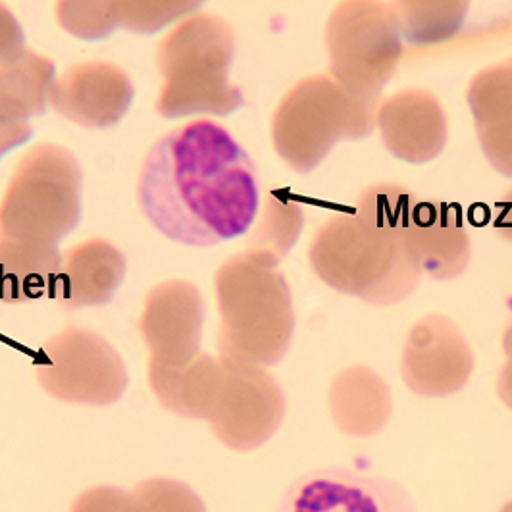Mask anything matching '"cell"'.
<instances>
[{
  "mask_svg": "<svg viewBox=\"0 0 512 512\" xmlns=\"http://www.w3.org/2000/svg\"><path fill=\"white\" fill-rule=\"evenodd\" d=\"M222 374V362L201 353L183 366H162L149 360L147 376L156 401L185 418H206Z\"/></svg>",
  "mask_w": 512,
  "mask_h": 512,
  "instance_id": "d6986e66",
  "label": "cell"
},
{
  "mask_svg": "<svg viewBox=\"0 0 512 512\" xmlns=\"http://www.w3.org/2000/svg\"><path fill=\"white\" fill-rule=\"evenodd\" d=\"M58 24L83 41H101L116 29L112 2H58Z\"/></svg>",
  "mask_w": 512,
  "mask_h": 512,
  "instance_id": "4316f807",
  "label": "cell"
},
{
  "mask_svg": "<svg viewBox=\"0 0 512 512\" xmlns=\"http://www.w3.org/2000/svg\"><path fill=\"white\" fill-rule=\"evenodd\" d=\"M129 493V512H206L201 495L174 478H149Z\"/></svg>",
  "mask_w": 512,
  "mask_h": 512,
  "instance_id": "d4e9b609",
  "label": "cell"
},
{
  "mask_svg": "<svg viewBox=\"0 0 512 512\" xmlns=\"http://www.w3.org/2000/svg\"><path fill=\"white\" fill-rule=\"evenodd\" d=\"M233 31L214 14L181 20L158 45L156 66L164 77L156 112L166 120L193 114L230 116L245 99L230 81Z\"/></svg>",
  "mask_w": 512,
  "mask_h": 512,
  "instance_id": "277c9868",
  "label": "cell"
},
{
  "mask_svg": "<svg viewBox=\"0 0 512 512\" xmlns=\"http://www.w3.org/2000/svg\"><path fill=\"white\" fill-rule=\"evenodd\" d=\"M133 97L135 87L120 66L93 60L70 66L56 77L49 104L81 128L110 129L126 118Z\"/></svg>",
  "mask_w": 512,
  "mask_h": 512,
  "instance_id": "4fadbf2b",
  "label": "cell"
},
{
  "mask_svg": "<svg viewBox=\"0 0 512 512\" xmlns=\"http://www.w3.org/2000/svg\"><path fill=\"white\" fill-rule=\"evenodd\" d=\"M378 128L385 149L409 164L436 160L447 145V116L424 89H405L382 103Z\"/></svg>",
  "mask_w": 512,
  "mask_h": 512,
  "instance_id": "5bb4252c",
  "label": "cell"
},
{
  "mask_svg": "<svg viewBox=\"0 0 512 512\" xmlns=\"http://www.w3.org/2000/svg\"><path fill=\"white\" fill-rule=\"evenodd\" d=\"M26 51V33L16 16L0 4V62L12 60Z\"/></svg>",
  "mask_w": 512,
  "mask_h": 512,
  "instance_id": "f546056e",
  "label": "cell"
},
{
  "mask_svg": "<svg viewBox=\"0 0 512 512\" xmlns=\"http://www.w3.org/2000/svg\"><path fill=\"white\" fill-rule=\"evenodd\" d=\"M131 493L116 486H95L79 493L70 512H129Z\"/></svg>",
  "mask_w": 512,
  "mask_h": 512,
  "instance_id": "83f0119b",
  "label": "cell"
},
{
  "mask_svg": "<svg viewBox=\"0 0 512 512\" xmlns=\"http://www.w3.org/2000/svg\"><path fill=\"white\" fill-rule=\"evenodd\" d=\"M497 393L501 401L512 410V359L503 366L499 380H497Z\"/></svg>",
  "mask_w": 512,
  "mask_h": 512,
  "instance_id": "1f68e13d",
  "label": "cell"
},
{
  "mask_svg": "<svg viewBox=\"0 0 512 512\" xmlns=\"http://www.w3.org/2000/svg\"><path fill=\"white\" fill-rule=\"evenodd\" d=\"M466 99L489 164L501 176L512 178V70L507 62L478 72Z\"/></svg>",
  "mask_w": 512,
  "mask_h": 512,
  "instance_id": "e0dca14e",
  "label": "cell"
},
{
  "mask_svg": "<svg viewBox=\"0 0 512 512\" xmlns=\"http://www.w3.org/2000/svg\"><path fill=\"white\" fill-rule=\"evenodd\" d=\"M81 189L76 154L56 143L29 149L0 201V237L58 247L81 220Z\"/></svg>",
  "mask_w": 512,
  "mask_h": 512,
  "instance_id": "5b68a950",
  "label": "cell"
},
{
  "mask_svg": "<svg viewBox=\"0 0 512 512\" xmlns=\"http://www.w3.org/2000/svg\"><path fill=\"white\" fill-rule=\"evenodd\" d=\"M137 195L156 230L191 247L241 237L258 214L251 156L210 120L189 122L154 143L141 166Z\"/></svg>",
  "mask_w": 512,
  "mask_h": 512,
  "instance_id": "6da1fadb",
  "label": "cell"
},
{
  "mask_svg": "<svg viewBox=\"0 0 512 512\" xmlns=\"http://www.w3.org/2000/svg\"><path fill=\"white\" fill-rule=\"evenodd\" d=\"M56 66L39 52L26 51L0 62V101L16 106L29 118L45 114Z\"/></svg>",
  "mask_w": 512,
  "mask_h": 512,
  "instance_id": "44dd1931",
  "label": "cell"
},
{
  "mask_svg": "<svg viewBox=\"0 0 512 512\" xmlns=\"http://www.w3.org/2000/svg\"><path fill=\"white\" fill-rule=\"evenodd\" d=\"M330 409L343 434L372 436L391 416V393L376 372L366 366H351L333 380Z\"/></svg>",
  "mask_w": 512,
  "mask_h": 512,
  "instance_id": "ac0fdd59",
  "label": "cell"
},
{
  "mask_svg": "<svg viewBox=\"0 0 512 512\" xmlns=\"http://www.w3.org/2000/svg\"><path fill=\"white\" fill-rule=\"evenodd\" d=\"M285 397L266 368L222 364L206 422L216 439L233 451H253L280 430Z\"/></svg>",
  "mask_w": 512,
  "mask_h": 512,
  "instance_id": "9c48e42d",
  "label": "cell"
},
{
  "mask_svg": "<svg viewBox=\"0 0 512 512\" xmlns=\"http://www.w3.org/2000/svg\"><path fill=\"white\" fill-rule=\"evenodd\" d=\"M201 2H183V0H162V2H112V14L116 26L126 27L129 31L151 35L154 31L180 20L183 16L197 10Z\"/></svg>",
  "mask_w": 512,
  "mask_h": 512,
  "instance_id": "484cf974",
  "label": "cell"
},
{
  "mask_svg": "<svg viewBox=\"0 0 512 512\" xmlns=\"http://www.w3.org/2000/svg\"><path fill=\"white\" fill-rule=\"evenodd\" d=\"M503 351L507 353L509 359H512V316L511 322H509V326L505 330V335H503Z\"/></svg>",
  "mask_w": 512,
  "mask_h": 512,
  "instance_id": "d6a6232c",
  "label": "cell"
},
{
  "mask_svg": "<svg viewBox=\"0 0 512 512\" xmlns=\"http://www.w3.org/2000/svg\"><path fill=\"white\" fill-rule=\"evenodd\" d=\"M33 135L31 118L12 104L0 101V158L27 143Z\"/></svg>",
  "mask_w": 512,
  "mask_h": 512,
  "instance_id": "f1b7e54d",
  "label": "cell"
},
{
  "mask_svg": "<svg viewBox=\"0 0 512 512\" xmlns=\"http://www.w3.org/2000/svg\"><path fill=\"white\" fill-rule=\"evenodd\" d=\"M507 66H509V68H511V70H512V58H511V60H509V62H507Z\"/></svg>",
  "mask_w": 512,
  "mask_h": 512,
  "instance_id": "e575fe53",
  "label": "cell"
},
{
  "mask_svg": "<svg viewBox=\"0 0 512 512\" xmlns=\"http://www.w3.org/2000/svg\"><path fill=\"white\" fill-rule=\"evenodd\" d=\"M33 366L41 389L64 403L108 407L128 389L122 355L101 333L83 328L54 333L43 343Z\"/></svg>",
  "mask_w": 512,
  "mask_h": 512,
  "instance_id": "ba28073f",
  "label": "cell"
},
{
  "mask_svg": "<svg viewBox=\"0 0 512 512\" xmlns=\"http://www.w3.org/2000/svg\"><path fill=\"white\" fill-rule=\"evenodd\" d=\"M403 243L420 272L434 280H453L470 262V237L461 212L447 203L418 201Z\"/></svg>",
  "mask_w": 512,
  "mask_h": 512,
  "instance_id": "9a60e30c",
  "label": "cell"
},
{
  "mask_svg": "<svg viewBox=\"0 0 512 512\" xmlns=\"http://www.w3.org/2000/svg\"><path fill=\"white\" fill-rule=\"evenodd\" d=\"M499 512H512V501H509V503H507V505H505V507H503Z\"/></svg>",
  "mask_w": 512,
  "mask_h": 512,
  "instance_id": "836d02e7",
  "label": "cell"
},
{
  "mask_svg": "<svg viewBox=\"0 0 512 512\" xmlns=\"http://www.w3.org/2000/svg\"><path fill=\"white\" fill-rule=\"evenodd\" d=\"M416 205L418 199L407 187L397 183H376L360 195L357 214L372 226L403 237Z\"/></svg>",
  "mask_w": 512,
  "mask_h": 512,
  "instance_id": "cb8c5ba5",
  "label": "cell"
},
{
  "mask_svg": "<svg viewBox=\"0 0 512 512\" xmlns=\"http://www.w3.org/2000/svg\"><path fill=\"white\" fill-rule=\"evenodd\" d=\"M474 355L461 330L445 316L430 314L410 330L403 353V380L422 397H447L468 384Z\"/></svg>",
  "mask_w": 512,
  "mask_h": 512,
  "instance_id": "8fae6325",
  "label": "cell"
},
{
  "mask_svg": "<svg viewBox=\"0 0 512 512\" xmlns=\"http://www.w3.org/2000/svg\"><path fill=\"white\" fill-rule=\"evenodd\" d=\"M303 226L305 214L301 205L285 195L272 193L268 195L260 220L251 233L247 253L278 266L299 241Z\"/></svg>",
  "mask_w": 512,
  "mask_h": 512,
  "instance_id": "7402d4cb",
  "label": "cell"
},
{
  "mask_svg": "<svg viewBox=\"0 0 512 512\" xmlns=\"http://www.w3.org/2000/svg\"><path fill=\"white\" fill-rule=\"evenodd\" d=\"M62 266L58 247L0 237V301L22 305L51 297Z\"/></svg>",
  "mask_w": 512,
  "mask_h": 512,
  "instance_id": "ffe728a7",
  "label": "cell"
},
{
  "mask_svg": "<svg viewBox=\"0 0 512 512\" xmlns=\"http://www.w3.org/2000/svg\"><path fill=\"white\" fill-rule=\"evenodd\" d=\"M126 278V256L106 239H87L62 256L52 299L62 307H101Z\"/></svg>",
  "mask_w": 512,
  "mask_h": 512,
  "instance_id": "2e32d148",
  "label": "cell"
},
{
  "mask_svg": "<svg viewBox=\"0 0 512 512\" xmlns=\"http://www.w3.org/2000/svg\"><path fill=\"white\" fill-rule=\"evenodd\" d=\"M278 512H418L407 491L380 476L316 470L287 487Z\"/></svg>",
  "mask_w": 512,
  "mask_h": 512,
  "instance_id": "7c38bea8",
  "label": "cell"
},
{
  "mask_svg": "<svg viewBox=\"0 0 512 512\" xmlns=\"http://www.w3.org/2000/svg\"><path fill=\"white\" fill-rule=\"evenodd\" d=\"M220 333L218 357L228 366L268 368L289 351L295 310L278 266L249 253L231 256L214 278Z\"/></svg>",
  "mask_w": 512,
  "mask_h": 512,
  "instance_id": "7a4b0ae2",
  "label": "cell"
},
{
  "mask_svg": "<svg viewBox=\"0 0 512 512\" xmlns=\"http://www.w3.org/2000/svg\"><path fill=\"white\" fill-rule=\"evenodd\" d=\"M380 106L353 101L330 76L305 77L274 112V149L289 168L308 174L339 139H362L378 128Z\"/></svg>",
  "mask_w": 512,
  "mask_h": 512,
  "instance_id": "8992f818",
  "label": "cell"
},
{
  "mask_svg": "<svg viewBox=\"0 0 512 512\" xmlns=\"http://www.w3.org/2000/svg\"><path fill=\"white\" fill-rule=\"evenodd\" d=\"M493 226L505 239L512 241V189L497 203Z\"/></svg>",
  "mask_w": 512,
  "mask_h": 512,
  "instance_id": "4dcf8cb0",
  "label": "cell"
},
{
  "mask_svg": "<svg viewBox=\"0 0 512 512\" xmlns=\"http://www.w3.org/2000/svg\"><path fill=\"white\" fill-rule=\"evenodd\" d=\"M205 316V299L193 283H158L149 291L139 320L149 360L162 366H183L197 359Z\"/></svg>",
  "mask_w": 512,
  "mask_h": 512,
  "instance_id": "30bf717a",
  "label": "cell"
},
{
  "mask_svg": "<svg viewBox=\"0 0 512 512\" xmlns=\"http://www.w3.org/2000/svg\"><path fill=\"white\" fill-rule=\"evenodd\" d=\"M308 260L335 291L380 307L407 299L422 276L401 235L372 226L357 212L335 214L316 231Z\"/></svg>",
  "mask_w": 512,
  "mask_h": 512,
  "instance_id": "3957f363",
  "label": "cell"
},
{
  "mask_svg": "<svg viewBox=\"0 0 512 512\" xmlns=\"http://www.w3.org/2000/svg\"><path fill=\"white\" fill-rule=\"evenodd\" d=\"M401 35L412 45H432L453 37L468 12V2H397L391 6Z\"/></svg>",
  "mask_w": 512,
  "mask_h": 512,
  "instance_id": "603a6c76",
  "label": "cell"
},
{
  "mask_svg": "<svg viewBox=\"0 0 512 512\" xmlns=\"http://www.w3.org/2000/svg\"><path fill=\"white\" fill-rule=\"evenodd\" d=\"M328 76L347 97L364 104H382L385 83L403 58L399 22L382 2H343L328 18Z\"/></svg>",
  "mask_w": 512,
  "mask_h": 512,
  "instance_id": "52a82bcc",
  "label": "cell"
}]
</instances>
